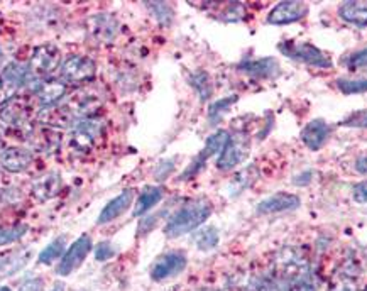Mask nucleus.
I'll return each mask as SVG.
<instances>
[{
  "instance_id": "nucleus-31",
  "label": "nucleus",
  "mask_w": 367,
  "mask_h": 291,
  "mask_svg": "<svg viewBox=\"0 0 367 291\" xmlns=\"http://www.w3.org/2000/svg\"><path fill=\"white\" fill-rule=\"evenodd\" d=\"M149 9L153 11V14L156 15L157 20H161L162 24H169L171 18H173V9L166 2H148Z\"/></svg>"
},
{
  "instance_id": "nucleus-22",
  "label": "nucleus",
  "mask_w": 367,
  "mask_h": 291,
  "mask_svg": "<svg viewBox=\"0 0 367 291\" xmlns=\"http://www.w3.org/2000/svg\"><path fill=\"white\" fill-rule=\"evenodd\" d=\"M239 70L256 78H273L279 75V63L274 58H261L244 61L239 65Z\"/></svg>"
},
{
  "instance_id": "nucleus-27",
  "label": "nucleus",
  "mask_w": 367,
  "mask_h": 291,
  "mask_svg": "<svg viewBox=\"0 0 367 291\" xmlns=\"http://www.w3.org/2000/svg\"><path fill=\"white\" fill-rule=\"evenodd\" d=\"M195 244L202 251H210L219 244V232H217L215 227L203 228L198 234H195Z\"/></svg>"
},
{
  "instance_id": "nucleus-21",
  "label": "nucleus",
  "mask_w": 367,
  "mask_h": 291,
  "mask_svg": "<svg viewBox=\"0 0 367 291\" xmlns=\"http://www.w3.org/2000/svg\"><path fill=\"white\" fill-rule=\"evenodd\" d=\"M61 188V176L60 173L49 172L39 176L37 180L32 183V195L39 202H46L49 198L56 197L58 191Z\"/></svg>"
},
{
  "instance_id": "nucleus-33",
  "label": "nucleus",
  "mask_w": 367,
  "mask_h": 291,
  "mask_svg": "<svg viewBox=\"0 0 367 291\" xmlns=\"http://www.w3.org/2000/svg\"><path fill=\"white\" fill-rule=\"evenodd\" d=\"M115 256V249L112 247L110 242H100L97 247H95V259L100 261H108L110 257Z\"/></svg>"
},
{
  "instance_id": "nucleus-38",
  "label": "nucleus",
  "mask_w": 367,
  "mask_h": 291,
  "mask_svg": "<svg viewBox=\"0 0 367 291\" xmlns=\"http://www.w3.org/2000/svg\"><path fill=\"white\" fill-rule=\"evenodd\" d=\"M354 200L357 203H367V180L357 183L352 190Z\"/></svg>"
},
{
  "instance_id": "nucleus-14",
  "label": "nucleus",
  "mask_w": 367,
  "mask_h": 291,
  "mask_svg": "<svg viewBox=\"0 0 367 291\" xmlns=\"http://www.w3.org/2000/svg\"><path fill=\"white\" fill-rule=\"evenodd\" d=\"M308 14V6L304 2H279L269 12L268 22L274 26H285V24L302 20Z\"/></svg>"
},
{
  "instance_id": "nucleus-32",
  "label": "nucleus",
  "mask_w": 367,
  "mask_h": 291,
  "mask_svg": "<svg viewBox=\"0 0 367 291\" xmlns=\"http://www.w3.org/2000/svg\"><path fill=\"white\" fill-rule=\"evenodd\" d=\"M347 66H349V70H352V72H359V70H367V48L362 49V51L356 53V55L350 56L349 61H347Z\"/></svg>"
},
{
  "instance_id": "nucleus-11",
  "label": "nucleus",
  "mask_w": 367,
  "mask_h": 291,
  "mask_svg": "<svg viewBox=\"0 0 367 291\" xmlns=\"http://www.w3.org/2000/svg\"><path fill=\"white\" fill-rule=\"evenodd\" d=\"M188 259L183 252L179 251H171L162 254L151 268V278L154 281H165L168 278L176 276L186 268Z\"/></svg>"
},
{
  "instance_id": "nucleus-35",
  "label": "nucleus",
  "mask_w": 367,
  "mask_h": 291,
  "mask_svg": "<svg viewBox=\"0 0 367 291\" xmlns=\"http://www.w3.org/2000/svg\"><path fill=\"white\" fill-rule=\"evenodd\" d=\"M20 200V191L15 188H0V205H12Z\"/></svg>"
},
{
  "instance_id": "nucleus-17",
  "label": "nucleus",
  "mask_w": 367,
  "mask_h": 291,
  "mask_svg": "<svg viewBox=\"0 0 367 291\" xmlns=\"http://www.w3.org/2000/svg\"><path fill=\"white\" fill-rule=\"evenodd\" d=\"M300 198L296 195L285 193V191H279V193L273 195V197L262 200L257 205V214L261 215H271V214H281V212H290L296 210L300 207Z\"/></svg>"
},
{
  "instance_id": "nucleus-28",
  "label": "nucleus",
  "mask_w": 367,
  "mask_h": 291,
  "mask_svg": "<svg viewBox=\"0 0 367 291\" xmlns=\"http://www.w3.org/2000/svg\"><path fill=\"white\" fill-rule=\"evenodd\" d=\"M26 232L27 226H24V224H18V226L12 227H0V246L18 242L19 239H22Z\"/></svg>"
},
{
  "instance_id": "nucleus-29",
  "label": "nucleus",
  "mask_w": 367,
  "mask_h": 291,
  "mask_svg": "<svg viewBox=\"0 0 367 291\" xmlns=\"http://www.w3.org/2000/svg\"><path fill=\"white\" fill-rule=\"evenodd\" d=\"M191 86L198 91V95L202 97V101H207L208 97L212 95V85H210V78L205 72H198L193 73L190 78Z\"/></svg>"
},
{
  "instance_id": "nucleus-23",
  "label": "nucleus",
  "mask_w": 367,
  "mask_h": 291,
  "mask_svg": "<svg viewBox=\"0 0 367 291\" xmlns=\"http://www.w3.org/2000/svg\"><path fill=\"white\" fill-rule=\"evenodd\" d=\"M342 20L356 27H367V2H344L339 7Z\"/></svg>"
},
{
  "instance_id": "nucleus-15",
  "label": "nucleus",
  "mask_w": 367,
  "mask_h": 291,
  "mask_svg": "<svg viewBox=\"0 0 367 291\" xmlns=\"http://www.w3.org/2000/svg\"><path fill=\"white\" fill-rule=\"evenodd\" d=\"M29 77L27 66L20 63H9L6 68L0 72V86L6 91L7 97H14V93L18 91L20 86H26Z\"/></svg>"
},
{
  "instance_id": "nucleus-1",
  "label": "nucleus",
  "mask_w": 367,
  "mask_h": 291,
  "mask_svg": "<svg viewBox=\"0 0 367 291\" xmlns=\"http://www.w3.org/2000/svg\"><path fill=\"white\" fill-rule=\"evenodd\" d=\"M279 263V291H316L315 273L311 269L310 261L307 257L296 254V252H286L283 254Z\"/></svg>"
},
{
  "instance_id": "nucleus-43",
  "label": "nucleus",
  "mask_w": 367,
  "mask_h": 291,
  "mask_svg": "<svg viewBox=\"0 0 367 291\" xmlns=\"http://www.w3.org/2000/svg\"><path fill=\"white\" fill-rule=\"evenodd\" d=\"M4 148V136H2V131H0V149Z\"/></svg>"
},
{
  "instance_id": "nucleus-18",
  "label": "nucleus",
  "mask_w": 367,
  "mask_h": 291,
  "mask_svg": "<svg viewBox=\"0 0 367 291\" xmlns=\"http://www.w3.org/2000/svg\"><path fill=\"white\" fill-rule=\"evenodd\" d=\"M132 200H134V190H124L122 193L117 195L114 200H110L103 207L102 212H100L97 224L98 226H103V224L112 222V220L119 219L120 215H124L129 210V207L132 205Z\"/></svg>"
},
{
  "instance_id": "nucleus-4",
  "label": "nucleus",
  "mask_w": 367,
  "mask_h": 291,
  "mask_svg": "<svg viewBox=\"0 0 367 291\" xmlns=\"http://www.w3.org/2000/svg\"><path fill=\"white\" fill-rule=\"evenodd\" d=\"M31 115L32 107L26 97L14 95V97H11L9 101H6L0 105V120L6 126L18 129V131H32Z\"/></svg>"
},
{
  "instance_id": "nucleus-20",
  "label": "nucleus",
  "mask_w": 367,
  "mask_h": 291,
  "mask_svg": "<svg viewBox=\"0 0 367 291\" xmlns=\"http://www.w3.org/2000/svg\"><path fill=\"white\" fill-rule=\"evenodd\" d=\"M29 139L37 151H43L46 155H51V153L58 151L61 143V134L56 129L41 126L39 129H32L29 132Z\"/></svg>"
},
{
  "instance_id": "nucleus-37",
  "label": "nucleus",
  "mask_w": 367,
  "mask_h": 291,
  "mask_svg": "<svg viewBox=\"0 0 367 291\" xmlns=\"http://www.w3.org/2000/svg\"><path fill=\"white\" fill-rule=\"evenodd\" d=\"M252 291H279L276 280H271V278H262L252 286Z\"/></svg>"
},
{
  "instance_id": "nucleus-25",
  "label": "nucleus",
  "mask_w": 367,
  "mask_h": 291,
  "mask_svg": "<svg viewBox=\"0 0 367 291\" xmlns=\"http://www.w3.org/2000/svg\"><path fill=\"white\" fill-rule=\"evenodd\" d=\"M162 195H165V190H162L161 186H148V188L139 195V198H137L134 217H141L146 212L151 210L153 207H156L157 203L162 200Z\"/></svg>"
},
{
  "instance_id": "nucleus-9",
  "label": "nucleus",
  "mask_w": 367,
  "mask_h": 291,
  "mask_svg": "<svg viewBox=\"0 0 367 291\" xmlns=\"http://www.w3.org/2000/svg\"><path fill=\"white\" fill-rule=\"evenodd\" d=\"M249 155V137L245 134H236L231 136L228 143L225 144L224 151L220 153L219 161H217V168L222 172H228V169L236 168Z\"/></svg>"
},
{
  "instance_id": "nucleus-3",
  "label": "nucleus",
  "mask_w": 367,
  "mask_h": 291,
  "mask_svg": "<svg viewBox=\"0 0 367 291\" xmlns=\"http://www.w3.org/2000/svg\"><path fill=\"white\" fill-rule=\"evenodd\" d=\"M63 109L68 117L72 119L73 126L78 122V120L83 119H90L91 115L95 114L102 105V101L97 95V91H91L86 89H82L78 91H75L73 95H70L68 98L65 97V101L61 102Z\"/></svg>"
},
{
  "instance_id": "nucleus-40",
  "label": "nucleus",
  "mask_w": 367,
  "mask_h": 291,
  "mask_svg": "<svg viewBox=\"0 0 367 291\" xmlns=\"http://www.w3.org/2000/svg\"><path fill=\"white\" fill-rule=\"evenodd\" d=\"M356 168H357V172H361V173H366V174H367V156L361 157V160L357 161V163H356Z\"/></svg>"
},
{
  "instance_id": "nucleus-19",
  "label": "nucleus",
  "mask_w": 367,
  "mask_h": 291,
  "mask_svg": "<svg viewBox=\"0 0 367 291\" xmlns=\"http://www.w3.org/2000/svg\"><path fill=\"white\" fill-rule=\"evenodd\" d=\"M330 136V127L322 119H315L308 122L302 131V141L311 151H318L323 148V144L328 141Z\"/></svg>"
},
{
  "instance_id": "nucleus-26",
  "label": "nucleus",
  "mask_w": 367,
  "mask_h": 291,
  "mask_svg": "<svg viewBox=\"0 0 367 291\" xmlns=\"http://www.w3.org/2000/svg\"><path fill=\"white\" fill-rule=\"evenodd\" d=\"M66 240H68V239H66V235L56 237L53 242H49L48 246H46L43 251H41L39 257H37V263H39V264H51L53 261L63 257V254L66 252Z\"/></svg>"
},
{
  "instance_id": "nucleus-44",
  "label": "nucleus",
  "mask_w": 367,
  "mask_h": 291,
  "mask_svg": "<svg viewBox=\"0 0 367 291\" xmlns=\"http://www.w3.org/2000/svg\"><path fill=\"white\" fill-rule=\"evenodd\" d=\"M0 291H12L9 286H0Z\"/></svg>"
},
{
  "instance_id": "nucleus-34",
  "label": "nucleus",
  "mask_w": 367,
  "mask_h": 291,
  "mask_svg": "<svg viewBox=\"0 0 367 291\" xmlns=\"http://www.w3.org/2000/svg\"><path fill=\"white\" fill-rule=\"evenodd\" d=\"M236 101H237V97H227V98H224V101L215 102L214 105L210 107V112H208L210 119H217L220 114H224V110L228 109V107H231Z\"/></svg>"
},
{
  "instance_id": "nucleus-7",
  "label": "nucleus",
  "mask_w": 367,
  "mask_h": 291,
  "mask_svg": "<svg viewBox=\"0 0 367 291\" xmlns=\"http://www.w3.org/2000/svg\"><path fill=\"white\" fill-rule=\"evenodd\" d=\"M97 73V65L89 56H70L60 66L61 82L72 83V85H82V83L91 82Z\"/></svg>"
},
{
  "instance_id": "nucleus-39",
  "label": "nucleus",
  "mask_w": 367,
  "mask_h": 291,
  "mask_svg": "<svg viewBox=\"0 0 367 291\" xmlns=\"http://www.w3.org/2000/svg\"><path fill=\"white\" fill-rule=\"evenodd\" d=\"M19 291H43V280H39V278L27 280L22 286H20Z\"/></svg>"
},
{
  "instance_id": "nucleus-30",
  "label": "nucleus",
  "mask_w": 367,
  "mask_h": 291,
  "mask_svg": "<svg viewBox=\"0 0 367 291\" xmlns=\"http://www.w3.org/2000/svg\"><path fill=\"white\" fill-rule=\"evenodd\" d=\"M337 86L345 95L362 93V91H367V78H362V80H337Z\"/></svg>"
},
{
  "instance_id": "nucleus-36",
  "label": "nucleus",
  "mask_w": 367,
  "mask_h": 291,
  "mask_svg": "<svg viewBox=\"0 0 367 291\" xmlns=\"http://www.w3.org/2000/svg\"><path fill=\"white\" fill-rule=\"evenodd\" d=\"M344 126H349V127H367V110L356 112V114H354V115H350V117L344 122Z\"/></svg>"
},
{
  "instance_id": "nucleus-12",
  "label": "nucleus",
  "mask_w": 367,
  "mask_h": 291,
  "mask_svg": "<svg viewBox=\"0 0 367 291\" xmlns=\"http://www.w3.org/2000/svg\"><path fill=\"white\" fill-rule=\"evenodd\" d=\"M86 32L94 41L100 44L112 43L115 39L117 32H119V22L115 18L108 14H97L91 15L86 20Z\"/></svg>"
},
{
  "instance_id": "nucleus-8",
  "label": "nucleus",
  "mask_w": 367,
  "mask_h": 291,
  "mask_svg": "<svg viewBox=\"0 0 367 291\" xmlns=\"http://www.w3.org/2000/svg\"><path fill=\"white\" fill-rule=\"evenodd\" d=\"M91 247H94V244H91L90 235L83 234L78 237L72 246L68 247V251L65 252L63 257H61L60 264H58L56 268V273L60 274V276H70L73 271H77L83 264V261L86 259V256L90 254Z\"/></svg>"
},
{
  "instance_id": "nucleus-45",
  "label": "nucleus",
  "mask_w": 367,
  "mask_h": 291,
  "mask_svg": "<svg viewBox=\"0 0 367 291\" xmlns=\"http://www.w3.org/2000/svg\"><path fill=\"white\" fill-rule=\"evenodd\" d=\"M2 61H4V53H2V49H0V65H2Z\"/></svg>"
},
{
  "instance_id": "nucleus-24",
  "label": "nucleus",
  "mask_w": 367,
  "mask_h": 291,
  "mask_svg": "<svg viewBox=\"0 0 367 291\" xmlns=\"http://www.w3.org/2000/svg\"><path fill=\"white\" fill-rule=\"evenodd\" d=\"M29 257H31V251H24V249L0 256V278L18 273L19 269H22L27 264Z\"/></svg>"
},
{
  "instance_id": "nucleus-16",
  "label": "nucleus",
  "mask_w": 367,
  "mask_h": 291,
  "mask_svg": "<svg viewBox=\"0 0 367 291\" xmlns=\"http://www.w3.org/2000/svg\"><path fill=\"white\" fill-rule=\"evenodd\" d=\"M32 160V151L26 148H7L0 153V166L9 173L26 172Z\"/></svg>"
},
{
  "instance_id": "nucleus-10",
  "label": "nucleus",
  "mask_w": 367,
  "mask_h": 291,
  "mask_svg": "<svg viewBox=\"0 0 367 291\" xmlns=\"http://www.w3.org/2000/svg\"><path fill=\"white\" fill-rule=\"evenodd\" d=\"M102 129H103V122L98 119L90 117V119L78 120V122L73 126L72 146L78 153L89 151V149H91V146L97 143L100 134H102Z\"/></svg>"
},
{
  "instance_id": "nucleus-6",
  "label": "nucleus",
  "mask_w": 367,
  "mask_h": 291,
  "mask_svg": "<svg viewBox=\"0 0 367 291\" xmlns=\"http://www.w3.org/2000/svg\"><path fill=\"white\" fill-rule=\"evenodd\" d=\"M279 51L283 55L291 58L295 61H302L304 65L315 66V68H330L332 61L325 53L308 43H295V41H285L279 44Z\"/></svg>"
},
{
  "instance_id": "nucleus-41",
  "label": "nucleus",
  "mask_w": 367,
  "mask_h": 291,
  "mask_svg": "<svg viewBox=\"0 0 367 291\" xmlns=\"http://www.w3.org/2000/svg\"><path fill=\"white\" fill-rule=\"evenodd\" d=\"M6 101H9V97H7L6 91H4L2 86H0V105H2V103L6 102Z\"/></svg>"
},
{
  "instance_id": "nucleus-42",
  "label": "nucleus",
  "mask_w": 367,
  "mask_h": 291,
  "mask_svg": "<svg viewBox=\"0 0 367 291\" xmlns=\"http://www.w3.org/2000/svg\"><path fill=\"white\" fill-rule=\"evenodd\" d=\"M51 291H63V285H56Z\"/></svg>"
},
{
  "instance_id": "nucleus-2",
  "label": "nucleus",
  "mask_w": 367,
  "mask_h": 291,
  "mask_svg": "<svg viewBox=\"0 0 367 291\" xmlns=\"http://www.w3.org/2000/svg\"><path fill=\"white\" fill-rule=\"evenodd\" d=\"M212 210H214L212 209V203L207 198H197V200L188 202L168 220L165 227V234L171 237V239L188 234V232L198 228L210 217Z\"/></svg>"
},
{
  "instance_id": "nucleus-13",
  "label": "nucleus",
  "mask_w": 367,
  "mask_h": 291,
  "mask_svg": "<svg viewBox=\"0 0 367 291\" xmlns=\"http://www.w3.org/2000/svg\"><path fill=\"white\" fill-rule=\"evenodd\" d=\"M228 139H231V134H228L227 131H217L215 134H212L210 137H208L207 143H205V148L200 151L197 160H195L193 163H191L190 168L186 169L185 174H183V178L191 176V174H197L198 169L203 168V164H205L212 156L217 155V153L224 151L225 144L228 143Z\"/></svg>"
},
{
  "instance_id": "nucleus-5",
  "label": "nucleus",
  "mask_w": 367,
  "mask_h": 291,
  "mask_svg": "<svg viewBox=\"0 0 367 291\" xmlns=\"http://www.w3.org/2000/svg\"><path fill=\"white\" fill-rule=\"evenodd\" d=\"M61 65V53L56 46L41 44L32 53L29 61V78L32 80H46Z\"/></svg>"
}]
</instances>
